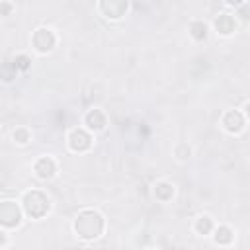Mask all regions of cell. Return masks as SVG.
Instances as JSON below:
<instances>
[{
    "instance_id": "6da1fadb",
    "label": "cell",
    "mask_w": 250,
    "mask_h": 250,
    "mask_svg": "<svg viewBox=\"0 0 250 250\" xmlns=\"http://www.w3.org/2000/svg\"><path fill=\"white\" fill-rule=\"evenodd\" d=\"M104 217L94 209H84L74 219V232L84 240H94L104 232Z\"/></svg>"
},
{
    "instance_id": "7a4b0ae2",
    "label": "cell",
    "mask_w": 250,
    "mask_h": 250,
    "mask_svg": "<svg viewBox=\"0 0 250 250\" xmlns=\"http://www.w3.org/2000/svg\"><path fill=\"white\" fill-rule=\"evenodd\" d=\"M21 205H23V211H25L31 219H41V217L49 211V207H51L49 197H47L43 191H39V189L25 191V193H23V199H21Z\"/></svg>"
},
{
    "instance_id": "3957f363",
    "label": "cell",
    "mask_w": 250,
    "mask_h": 250,
    "mask_svg": "<svg viewBox=\"0 0 250 250\" xmlns=\"http://www.w3.org/2000/svg\"><path fill=\"white\" fill-rule=\"evenodd\" d=\"M31 43H33V47H35L39 53H49V51L55 47L57 37H55V33H53L51 29L39 27V29H35V33H33Z\"/></svg>"
},
{
    "instance_id": "277c9868",
    "label": "cell",
    "mask_w": 250,
    "mask_h": 250,
    "mask_svg": "<svg viewBox=\"0 0 250 250\" xmlns=\"http://www.w3.org/2000/svg\"><path fill=\"white\" fill-rule=\"evenodd\" d=\"M21 221V215H20V207L14 203V201H4L0 205V223L4 227H18Z\"/></svg>"
},
{
    "instance_id": "5b68a950",
    "label": "cell",
    "mask_w": 250,
    "mask_h": 250,
    "mask_svg": "<svg viewBox=\"0 0 250 250\" xmlns=\"http://www.w3.org/2000/svg\"><path fill=\"white\" fill-rule=\"evenodd\" d=\"M68 146L74 152H84L92 146V137L84 129H72L68 133Z\"/></svg>"
},
{
    "instance_id": "8992f818",
    "label": "cell",
    "mask_w": 250,
    "mask_h": 250,
    "mask_svg": "<svg viewBox=\"0 0 250 250\" xmlns=\"http://www.w3.org/2000/svg\"><path fill=\"white\" fill-rule=\"evenodd\" d=\"M221 123H223V127H225L229 133H240V131L244 129V115H242V111H238V109H229V111L223 115Z\"/></svg>"
},
{
    "instance_id": "52a82bcc",
    "label": "cell",
    "mask_w": 250,
    "mask_h": 250,
    "mask_svg": "<svg viewBox=\"0 0 250 250\" xmlns=\"http://www.w3.org/2000/svg\"><path fill=\"white\" fill-rule=\"evenodd\" d=\"M33 170H35V174H37L39 178L49 180V178H53V176H55V172H57V164H55V160H53V158L43 156V158H39V160L35 162Z\"/></svg>"
},
{
    "instance_id": "ba28073f",
    "label": "cell",
    "mask_w": 250,
    "mask_h": 250,
    "mask_svg": "<svg viewBox=\"0 0 250 250\" xmlns=\"http://www.w3.org/2000/svg\"><path fill=\"white\" fill-rule=\"evenodd\" d=\"M100 10L104 12L105 18H111V20H119L125 10H127V2H102L100 4Z\"/></svg>"
},
{
    "instance_id": "9c48e42d",
    "label": "cell",
    "mask_w": 250,
    "mask_h": 250,
    "mask_svg": "<svg viewBox=\"0 0 250 250\" xmlns=\"http://www.w3.org/2000/svg\"><path fill=\"white\" fill-rule=\"evenodd\" d=\"M84 121H86V125H88L90 129H94V131H102V129L105 127V115H104L102 109H90V111L86 113Z\"/></svg>"
},
{
    "instance_id": "30bf717a",
    "label": "cell",
    "mask_w": 250,
    "mask_h": 250,
    "mask_svg": "<svg viewBox=\"0 0 250 250\" xmlns=\"http://www.w3.org/2000/svg\"><path fill=\"white\" fill-rule=\"evenodd\" d=\"M215 27H217V31L221 35H230L234 31V27H236V21H234V18L230 14H221L215 20Z\"/></svg>"
},
{
    "instance_id": "8fae6325",
    "label": "cell",
    "mask_w": 250,
    "mask_h": 250,
    "mask_svg": "<svg viewBox=\"0 0 250 250\" xmlns=\"http://www.w3.org/2000/svg\"><path fill=\"white\" fill-rule=\"evenodd\" d=\"M154 195H156V199H160V201H168V199L174 195V188H172L168 182H156V184H154Z\"/></svg>"
},
{
    "instance_id": "7c38bea8",
    "label": "cell",
    "mask_w": 250,
    "mask_h": 250,
    "mask_svg": "<svg viewBox=\"0 0 250 250\" xmlns=\"http://www.w3.org/2000/svg\"><path fill=\"white\" fill-rule=\"evenodd\" d=\"M213 238H215L217 244H230L232 238H234V234H232V230H230L229 227L223 225V227H219V229L215 230V236H213Z\"/></svg>"
},
{
    "instance_id": "4fadbf2b",
    "label": "cell",
    "mask_w": 250,
    "mask_h": 250,
    "mask_svg": "<svg viewBox=\"0 0 250 250\" xmlns=\"http://www.w3.org/2000/svg\"><path fill=\"white\" fill-rule=\"evenodd\" d=\"M189 33H191V37L193 39H205L207 37V25L203 23V21H191V25H189Z\"/></svg>"
},
{
    "instance_id": "5bb4252c",
    "label": "cell",
    "mask_w": 250,
    "mask_h": 250,
    "mask_svg": "<svg viewBox=\"0 0 250 250\" xmlns=\"http://www.w3.org/2000/svg\"><path fill=\"white\" fill-rule=\"evenodd\" d=\"M195 230L199 234H209L213 230V221L207 217V215H201L197 221H195Z\"/></svg>"
},
{
    "instance_id": "9a60e30c",
    "label": "cell",
    "mask_w": 250,
    "mask_h": 250,
    "mask_svg": "<svg viewBox=\"0 0 250 250\" xmlns=\"http://www.w3.org/2000/svg\"><path fill=\"white\" fill-rule=\"evenodd\" d=\"M14 141L20 143V145H25V143L29 141V131H27L25 127H18V129L14 131Z\"/></svg>"
},
{
    "instance_id": "2e32d148",
    "label": "cell",
    "mask_w": 250,
    "mask_h": 250,
    "mask_svg": "<svg viewBox=\"0 0 250 250\" xmlns=\"http://www.w3.org/2000/svg\"><path fill=\"white\" fill-rule=\"evenodd\" d=\"M14 68H20V70H27L29 68V59L25 55H18L16 61H14Z\"/></svg>"
},
{
    "instance_id": "e0dca14e",
    "label": "cell",
    "mask_w": 250,
    "mask_h": 250,
    "mask_svg": "<svg viewBox=\"0 0 250 250\" xmlns=\"http://www.w3.org/2000/svg\"><path fill=\"white\" fill-rule=\"evenodd\" d=\"M189 152H191V148H189L186 143H182V145H178V146H176V156H178L180 160L188 158V156H189Z\"/></svg>"
},
{
    "instance_id": "ac0fdd59",
    "label": "cell",
    "mask_w": 250,
    "mask_h": 250,
    "mask_svg": "<svg viewBox=\"0 0 250 250\" xmlns=\"http://www.w3.org/2000/svg\"><path fill=\"white\" fill-rule=\"evenodd\" d=\"M244 109H246V115H248V117H250V102H248V104H246V105H244Z\"/></svg>"
}]
</instances>
